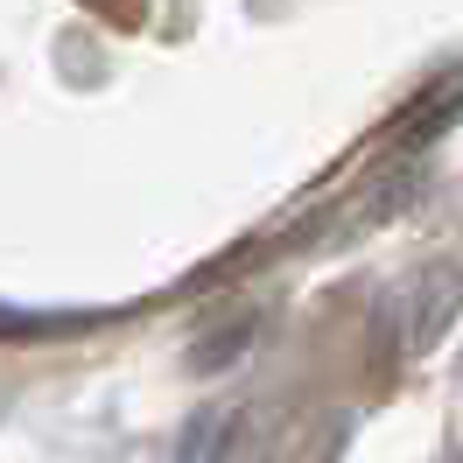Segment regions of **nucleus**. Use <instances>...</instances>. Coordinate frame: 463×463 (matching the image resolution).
I'll return each instance as SVG.
<instances>
[{"instance_id": "obj_1", "label": "nucleus", "mask_w": 463, "mask_h": 463, "mask_svg": "<svg viewBox=\"0 0 463 463\" xmlns=\"http://www.w3.org/2000/svg\"><path fill=\"white\" fill-rule=\"evenodd\" d=\"M113 323L106 309H22V302H0V337L7 345H43V337H78Z\"/></svg>"}, {"instance_id": "obj_2", "label": "nucleus", "mask_w": 463, "mask_h": 463, "mask_svg": "<svg viewBox=\"0 0 463 463\" xmlns=\"http://www.w3.org/2000/svg\"><path fill=\"white\" fill-rule=\"evenodd\" d=\"M463 119V63L457 71H449V78H435L429 91H421V99H414V113H407V141L421 147V141H435V134H442V127H457Z\"/></svg>"}]
</instances>
